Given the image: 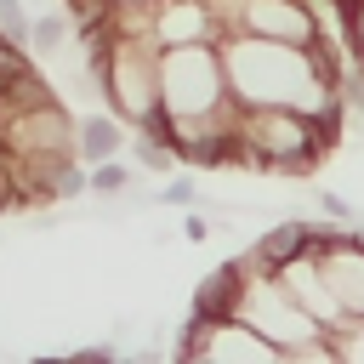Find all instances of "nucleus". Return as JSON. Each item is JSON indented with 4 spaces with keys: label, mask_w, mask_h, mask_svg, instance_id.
Listing matches in <instances>:
<instances>
[{
    "label": "nucleus",
    "mask_w": 364,
    "mask_h": 364,
    "mask_svg": "<svg viewBox=\"0 0 364 364\" xmlns=\"http://www.w3.org/2000/svg\"><path fill=\"white\" fill-rule=\"evenodd\" d=\"M341 341V353H347V364H364V324H353L347 336H336Z\"/></svg>",
    "instance_id": "a211bd4d"
},
{
    "label": "nucleus",
    "mask_w": 364,
    "mask_h": 364,
    "mask_svg": "<svg viewBox=\"0 0 364 364\" xmlns=\"http://www.w3.org/2000/svg\"><path fill=\"white\" fill-rule=\"evenodd\" d=\"M347 34H353V51H364V6L347 17Z\"/></svg>",
    "instance_id": "6ab92c4d"
},
{
    "label": "nucleus",
    "mask_w": 364,
    "mask_h": 364,
    "mask_svg": "<svg viewBox=\"0 0 364 364\" xmlns=\"http://www.w3.org/2000/svg\"><path fill=\"white\" fill-rule=\"evenodd\" d=\"M233 142H239V165L273 171V176H307L336 148L324 136V125L296 108H239Z\"/></svg>",
    "instance_id": "f03ea898"
},
{
    "label": "nucleus",
    "mask_w": 364,
    "mask_h": 364,
    "mask_svg": "<svg viewBox=\"0 0 364 364\" xmlns=\"http://www.w3.org/2000/svg\"><path fill=\"white\" fill-rule=\"evenodd\" d=\"M233 34H256V40H279V46H318V11L307 0H245L239 28Z\"/></svg>",
    "instance_id": "423d86ee"
},
{
    "label": "nucleus",
    "mask_w": 364,
    "mask_h": 364,
    "mask_svg": "<svg viewBox=\"0 0 364 364\" xmlns=\"http://www.w3.org/2000/svg\"><path fill=\"white\" fill-rule=\"evenodd\" d=\"M125 188H131V165L125 159L91 165V199H125Z\"/></svg>",
    "instance_id": "9b49d317"
},
{
    "label": "nucleus",
    "mask_w": 364,
    "mask_h": 364,
    "mask_svg": "<svg viewBox=\"0 0 364 364\" xmlns=\"http://www.w3.org/2000/svg\"><path fill=\"white\" fill-rule=\"evenodd\" d=\"M318 250V222H301V216H290V222H273V228H262V239L250 245V262L256 267H273V273H284L290 262H301V256H313Z\"/></svg>",
    "instance_id": "0eeeda50"
},
{
    "label": "nucleus",
    "mask_w": 364,
    "mask_h": 364,
    "mask_svg": "<svg viewBox=\"0 0 364 364\" xmlns=\"http://www.w3.org/2000/svg\"><path fill=\"white\" fill-rule=\"evenodd\" d=\"M290 364H347V353H341V341H336V336H324V341H313V347L290 353Z\"/></svg>",
    "instance_id": "ddd939ff"
},
{
    "label": "nucleus",
    "mask_w": 364,
    "mask_h": 364,
    "mask_svg": "<svg viewBox=\"0 0 364 364\" xmlns=\"http://www.w3.org/2000/svg\"><path fill=\"white\" fill-rule=\"evenodd\" d=\"M182 239H188V245H205V239H210V216L188 210V216H182Z\"/></svg>",
    "instance_id": "f3484780"
},
{
    "label": "nucleus",
    "mask_w": 364,
    "mask_h": 364,
    "mask_svg": "<svg viewBox=\"0 0 364 364\" xmlns=\"http://www.w3.org/2000/svg\"><path fill=\"white\" fill-rule=\"evenodd\" d=\"M318 210H324L330 222H341V228H353V222H358V216H353V205H347L341 193H330V188H318Z\"/></svg>",
    "instance_id": "dca6fc26"
},
{
    "label": "nucleus",
    "mask_w": 364,
    "mask_h": 364,
    "mask_svg": "<svg viewBox=\"0 0 364 364\" xmlns=\"http://www.w3.org/2000/svg\"><path fill=\"white\" fill-rule=\"evenodd\" d=\"M136 165H148V171H171V165H182L165 142H154V136H136Z\"/></svg>",
    "instance_id": "4468645a"
},
{
    "label": "nucleus",
    "mask_w": 364,
    "mask_h": 364,
    "mask_svg": "<svg viewBox=\"0 0 364 364\" xmlns=\"http://www.w3.org/2000/svg\"><path fill=\"white\" fill-rule=\"evenodd\" d=\"M171 364H290V353H279L273 341H262L239 318L233 324H193V318H182Z\"/></svg>",
    "instance_id": "39448f33"
},
{
    "label": "nucleus",
    "mask_w": 364,
    "mask_h": 364,
    "mask_svg": "<svg viewBox=\"0 0 364 364\" xmlns=\"http://www.w3.org/2000/svg\"><path fill=\"white\" fill-rule=\"evenodd\" d=\"M28 28H34V17L23 11V0H0V34L17 40V46H28Z\"/></svg>",
    "instance_id": "f8f14e48"
},
{
    "label": "nucleus",
    "mask_w": 364,
    "mask_h": 364,
    "mask_svg": "<svg viewBox=\"0 0 364 364\" xmlns=\"http://www.w3.org/2000/svg\"><path fill=\"white\" fill-rule=\"evenodd\" d=\"M119 148H125V119L119 114H85L80 119V159L85 165H102V159H119Z\"/></svg>",
    "instance_id": "1a4fd4ad"
},
{
    "label": "nucleus",
    "mask_w": 364,
    "mask_h": 364,
    "mask_svg": "<svg viewBox=\"0 0 364 364\" xmlns=\"http://www.w3.org/2000/svg\"><path fill=\"white\" fill-rule=\"evenodd\" d=\"M154 199H159V205H176V210H193V205H199V188H193V182H165Z\"/></svg>",
    "instance_id": "2eb2a0df"
},
{
    "label": "nucleus",
    "mask_w": 364,
    "mask_h": 364,
    "mask_svg": "<svg viewBox=\"0 0 364 364\" xmlns=\"http://www.w3.org/2000/svg\"><path fill=\"white\" fill-rule=\"evenodd\" d=\"M159 85H165V114L171 119H216L233 114V85H228V63L222 46H176L159 63Z\"/></svg>",
    "instance_id": "20e7f679"
},
{
    "label": "nucleus",
    "mask_w": 364,
    "mask_h": 364,
    "mask_svg": "<svg viewBox=\"0 0 364 364\" xmlns=\"http://www.w3.org/2000/svg\"><path fill=\"white\" fill-rule=\"evenodd\" d=\"M80 23H74V11L63 6V11H40L34 17V28H28V51L34 57H57V51H68L80 34H74Z\"/></svg>",
    "instance_id": "9d476101"
},
{
    "label": "nucleus",
    "mask_w": 364,
    "mask_h": 364,
    "mask_svg": "<svg viewBox=\"0 0 364 364\" xmlns=\"http://www.w3.org/2000/svg\"><path fill=\"white\" fill-rule=\"evenodd\" d=\"M222 63H228V85H233L239 108H296V114L318 119L347 102L330 40L279 46V40H256V34H228Z\"/></svg>",
    "instance_id": "f257e3e1"
},
{
    "label": "nucleus",
    "mask_w": 364,
    "mask_h": 364,
    "mask_svg": "<svg viewBox=\"0 0 364 364\" xmlns=\"http://www.w3.org/2000/svg\"><path fill=\"white\" fill-rule=\"evenodd\" d=\"M239 290H245V256H239V262H222V267L193 290L188 318H193V324H233V313H239Z\"/></svg>",
    "instance_id": "6e6552de"
},
{
    "label": "nucleus",
    "mask_w": 364,
    "mask_h": 364,
    "mask_svg": "<svg viewBox=\"0 0 364 364\" xmlns=\"http://www.w3.org/2000/svg\"><path fill=\"white\" fill-rule=\"evenodd\" d=\"M245 330H256L262 341H273L279 353H301L313 341H324L330 330L296 301V290L273 273V267H256L250 250H245V290H239V313H233Z\"/></svg>",
    "instance_id": "7ed1b4c3"
}]
</instances>
